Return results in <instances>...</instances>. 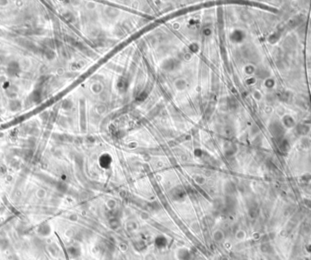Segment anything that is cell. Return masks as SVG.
<instances>
[{
	"instance_id": "7a4b0ae2",
	"label": "cell",
	"mask_w": 311,
	"mask_h": 260,
	"mask_svg": "<svg viewBox=\"0 0 311 260\" xmlns=\"http://www.w3.org/2000/svg\"><path fill=\"white\" fill-rule=\"evenodd\" d=\"M19 107H20V103L18 100H12L10 102V107H11L12 110H17L18 108H19Z\"/></svg>"
},
{
	"instance_id": "6da1fadb",
	"label": "cell",
	"mask_w": 311,
	"mask_h": 260,
	"mask_svg": "<svg viewBox=\"0 0 311 260\" xmlns=\"http://www.w3.org/2000/svg\"><path fill=\"white\" fill-rule=\"evenodd\" d=\"M19 67L17 63H11L7 68V74L9 76H15L19 70Z\"/></svg>"
}]
</instances>
